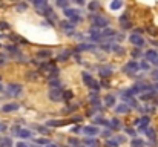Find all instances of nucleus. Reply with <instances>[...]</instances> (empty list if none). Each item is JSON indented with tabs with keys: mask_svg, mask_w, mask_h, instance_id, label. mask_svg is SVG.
<instances>
[{
	"mask_svg": "<svg viewBox=\"0 0 158 147\" xmlns=\"http://www.w3.org/2000/svg\"><path fill=\"white\" fill-rule=\"evenodd\" d=\"M81 78H83V83L89 88V89H92V91H100V83L91 75V74H88V72H83L81 74Z\"/></svg>",
	"mask_w": 158,
	"mask_h": 147,
	"instance_id": "1",
	"label": "nucleus"
},
{
	"mask_svg": "<svg viewBox=\"0 0 158 147\" xmlns=\"http://www.w3.org/2000/svg\"><path fill=\"white\" fill-rule=\"evenodd\" d=\"M91 20H92L94 26H97V28H106L109 25V20L103 15H91Z\"/></svg>",
	"mask_w": 158,
	"mask_h": 147,
	"instance_id": "2",
	"label": "nucleus"
},
{
	"mask_svg": "<svg viewBox=\"0 0 158 147\" xmlns=\"http://www.w3.org/2000/svg\"><path fill=\"white\" fill-rule=\"evenodd\" d=\"M48 97H49V100H51V101H54V103L61 101V100H63V91H61L60 88H52V89L49 91Z\"/></svg>",
	"mask_w": 158,
	"mask_h": 147,
	"instance_id": "3",
	"label": "nucleus"
},
{
	"mask_svg": "<svg viewBox=\"0 0 158 147\" xmlns=\"http://www.w3.org/2000/svg\"><path fill=\"white\" fill-rule=\"evenodd\" d=\"M138 69H140V64L137 61H127L123 66V72H126V74H135Z\"/></svg>",
	"mask_w": 158,
	"mask_h": 147,
	"instance_id": "4",
	"label": "nucleus"
},
{
	"mask_svg": "<svg viewBox=\"0 0 158 147\" xmlns=\"http://www.w3.org/2000/svg\"><path fill=\"white\" fill-rule=\"evenodd\" d=\"M69 123H74V120H51L46 123V127H60V126H66Z\"/></svg>",
	"mask_w": 158,
	"mask_h": 147,
	"instance_id": "5",
	"label": "nucleus"
},
{
	"mask_svg": "<svg viewBox=\"0 0 158 147\" xmlns=\"http://www.w3.org/2000/svg\"><path fill=\"white\" fill-rule=\"evenodd\" d=\"M98 74H100L102 78H109L114 74V67L112 66H100L98 67Z\"/></svg>",
	"mask_w": 158,
	"mask_h": 147,
	"instance_id": "6",
	"label": "nucleus"
},
{
	"mask_svg": "<svg viewBox=\"0 0 158 147\" xmlns=\"http://www.w3.org/2000/svg\"><path fill=\"white\" fill-rule=\"evenodd\" d=\"M22 91H23V88H22L20 84H14V83H11V84L8 86V94H9V95L17 97V95L22 94Z\"/></svg>",
	"mask_w": 158,
	"mask_h": 147,
	"instance_id": "7",
	"label": "nucleus"
},
{
	"mask_svg": "<svg viewBox=\"0 0 158 147\" xmlns=\"http://www.w3.org/2000/svg\"><path fill=\"white\" fill-rule=\"evenodd\" d=\"M64 15H66V17H69L72 22H80L78 11H74V9H69V8H66V9H64Z\"/></svg>",
	"mask_w": 158,
	"mask_h": 147,
	"instance_id": "8",
	"label": "nucleus"
},
{
	"mask_svg": "<svg viewBox=\"0 0 158 147\" xmlns=\"http://www.w3.org/2000/svg\"><path fill=\"white\" fill-rule=\"evenodd\" d=\"M83 133H86L88 137H95L100 133V130L97 126H86V127H83Z\"/></svg>",
	"mask_w": 158,
	"mask_h": 147,
	"instance_id": "9",
	"label": "nucleus"
},
{
	"mask_svg": "<svg viewBox=\"0 0 158 147\" xmlns=\"http://www.w3.org/2000/svg\"><path fill=\"white\" fill-rule=\"evenodd\" d=\"M129 40H131V43H132V45H135V46H143V45H144L143 37H141V35H138V34H132Z\"/></svg>",
	"mask_w": 158,
	"mask_h": 147,
	"instance_id": "10",
	"label": "nucleus"
},
{
	"mask_svg": "<svg viewBox=\"0 0 158 147\" xmlns=\"http://www.w3.org/2000/svg\"><path fill=\"white\" fill-rule=\"evenodd\" d=\"M135 124L138 126V129H140V130L148 129V126H149V116H143V118L137 120V121H135Z\"/></svg>",
	"mask_w": 158,
	"mask_h": 147,
	"instance_id": "11",
	"label": "nucleus"
},
{
	"mask_svg": "<svg viewBox=\"0 0 158 147\" xmlns=\"http://www.w3.org/2000/svg\"><path fill=\"white\" fill-rule=\"evenodd\" d=\"M89 103H91L95 109L102 110V107H100V97H98L95 92H92V94H91V97H89Z\"/></svg>",
	"mask_w": 158,
	"mask_h": 147,
	"instance_id": "12",
	"label": "nucleus"
},
{
	"mask_svg": "<svg viewBox=\"0 0 158 147\" xmlns=\"http://www.w3.org/2000/svg\"><path fill=\"white\" fill-rule=\"evenodd\" d=\"M115 110L118 112V113H129L131 112V106L127 104V103H121V104H118L117 107H115Z\"/></svg>",
	"mask_w": 158,
	"mask_h": 147,
	"instance_id": "13",
	"label": "nucleus"
},
{
	"mask_svg": "<svg viewBox=\"0 0 158 147\" xmlns=\"http://www.w3.org/2000/svg\"><path fill=\"white\" fill-rule=\"evenodd\" d=\"M123 101H124V103H127L131 107H137V109H140V106H138V101H137L135 98H132L131 95H124V97H123Z\"/></svg>",
	"mask_w": 158,
	"mask_h": 147,
	"instance_id": "14",
	"label": "nucleus"
},
{
	"mask_svg": "<svg viewBox=\"0 0 158 147\" xmlns=\"http://www.w3.org/2000/svg\"><path fill=\"white\" fill-rule=\"evenodd\" d=\"M146 58H148L149 61H152V63H158V54H157V51H154V49H149V51L146 52Z\"/></svg>",
	"mask_w": 158,
	"mask_h": 147,
	"instance_id": "15",
	"label": "nucleus"
},
{
	"mask_svg": "<svg viewBox=\"0 0 158 147\" xmlns=\"http://www.w3.org/2000/svg\"><path fill=\"white\" fill-rule=\"evenodd\" d=\"M19 109V104L17 103H8L5 106H2V112H12V110H17Z\"/></svg>",
	"mask_w": 158,
	"mask_h": 147,
	"instance_id": "16",
	"label": "nucleus"
},
{
	"mask_svg": "<svg viewBox=\"0 0 158 147\" xmlns=\"http://www.w3.org/2000/svg\"><path fill=\"white\" fill-rule=\"evenodd\" d=\"M83 143H85L86 146H89V147H97V146H100V141H98V140H95V138H91V137H89V138L86 137V138L83 140Z\"/></svg>",
	"mask_w": 158,
	"mask_h": 147,
	"instance_id": "17",
	"label": "nucleus"
},
{
	"mask_svg": "<svg viewBox=\"0 0 158 147\" xmlns=\"http://www.w3.org/2000/svg\"><path fill=\"white\" fill-rule=\"evenodd\" d=\"M109 127H110V130H118V129L121 127L120 120H118V118H112V120L109 121Z\"/></svg>",
	"mask_w": 158,
	"mask_h": 147,
	"instance_id": "18",
	"label": "nucleus"
},
{
	"mask_svg": "<svg viewBox=\"0 0 158 147\" xmlns=\"http://www.w3.org/2000/svg\"><path fill=\"white\" fill-rule=\"evenodd\" d=\"M51 55H52V51H51V49H42V51L37 52V57H39V58H48V57H51Z\"/></svg>",
	"mask_w": 158,
	"mask_h": 147,
	"instance_id": "19",
	"label": "nucleus"
},
{
	"mask_svg": "<svg viewBox=\"0 0 158 147\" xmlns=\"http://www.w3.org/2000/svg\"><path fill=\"white\" fill-rule=\"evenodd\" d=\"M92 49H95V45L92 43H81L77 46V51H92Z\"/></svg>",
	"mask_w": 158,
	"mask_h": 147,
	"instance_id": "20",
	"label": "nucleus"
},
{
	"mask_svg": "<svg viewBox=\"0 0 158 147\" xmlns=\"http://www.w3.org/2000/svg\"><path fill=\"white\" fill-rule=\"evenodd\" d=\"M17 137H20V138H31L32 137V132L28 130V129H20L19 133H17Z\"/></svg>",
	"mask_w": 158,
	"mask_h": 147,
	"instance_id": "21",
	"label": "nucleus"
},
{
	"mask_svg": "<svg viewBox=\"0 0 158 147\" xmlns=\"http://www.w3.org/2000/svg\"><path fill=\"white\" fill-rule=\"evenodd\" d=\"M105 104L107 106V107L115 106V97H114V95H106L105 97Z\"/></svg>",
	"mask_w": 158,
	"mask_h": 147,
	"instance_id": "22",
	"label": "nucleus"
},
{
	"mask_svg": "<svg viewBox=\"0 0 158 147\" xmlns=\"http://www.w3.org/2000/svg\"><path fill=\"white\" fill-rule=\"evenodd\" d=\"M88 8H89V11H97V9H100V2H97V0H94V2H91L89 5H88Z\"/></svg>",
	"mask_w": 158,
	"mask_h": 147,
	"instance_id": "23",
	"label": "nucleus"
},
{
	"mask_svg": "<svg viewBox=\"0 0 158 147\" xmlns=\"http://www.w3.org/2000/svg\"><path fill=\"white\" fill-rule=\"evenodd\" d=\"M131 146L132 147H144V141H143V140H140V138H135V140H132Z\"/></svg>",
	"mask_w": 158,
	"mask_h": 147,
	"instance_id": "24",
	"label": "nucleus"
},
{
	"mask_svg": "<svg viewBox=\"0 0 158 147\" xmlns=\"http://www.w3.org/2000/svg\"><path fill=\"white\" fill-rule=\"evenodd\" d=\"M61 28H63L64 31H68V32H69V31H71V29H74L75 26H74L71 22H61Z\"/></svg>",
	"mask_w": 158,
	"mask_h": 147,
	"instance_id": "25",
	"label": "nucleus"
},
{
	"mask_svg": "<svg viewBox=\"0 0 158 147\" xmlns=\"http://www.w3.org/2000/svg\"><path fill=\"white\" fill-rule=\"evenodd\" d=\"M94 123H95V124H100V126H109V121H107L106 118H103V116H102V118H100V116L95 118Z\"/></svg>",
	"mask_w": 158,
	"mask_h": 147,
	"instance_id": "26",
	"label": "nucleus"
},
{
	"mask_svg": "<svg viewBox=\"0 0 158 147\" xmlns=\"http://www.w3.org/2000/svg\"><path fill=\"white\" fill-rule=\"evenodd\" d=\"M72 98H74V92L72 91H64L63 92V100L64 101H71Z\"/></svg>",
	"mask_w": 158,
	"mask_h": 147,
	"instance_id": "27",
	"label": "nucleus"
},
{
	"mask_svg": "<svg viewBox=\"0 0 158 147\" xmlns=\"http://www.w3.org/2000/svg\"><path fill=\"white\" fill-rule=\"evenodd\" d=\"M11 146H12V141H11L9 138H2L0 147H11Z\"/></svg>",
	"mask_w": 158,
	"mask_h": 147,
	"instance_id": "28",
	"label": "nucleus"
},
{
	"mask_svg": "<svg viewBox=\"0 0 158 147\" xmlns=\"http://www.w3.org/2000/svg\"><path fill=\"white\" fill-rule=\"evenodd\" d=\"M32 2H34V5L37 6V9H39V8H43V6L48 5V0H32Z\"/></svg>",
	"mask_w": 158,
	"mask_h": 147,
	"instance_id": "29",
	"label": "nucleus"
},
{
	"mask_svg": "<svg viewBox=\"0 0 158 147\" xmlns=\"http://www.w3.org/2000/svg\"><path fill=\"white\" fill-rule=\"evenodd\" d=\"M69 58V51H66L64 54H60L58 57H57V61H66Z\"/></svg>",
	"mask_w": 158,
	"mask_h": 147,
	"instance_id": "30",
	"label": "nucleus"
},
{
	"mask_svg": "<svg viewBox=\"0 0 158 147\" xmlns=\"http://www.w3.org/2000/svg\"><path fill=\"white\" fill-rule=\"evenodd\" d=\"M121 5H123L121 0H114V2L110 3V9H118V8H121Z\"/></svg>",
	"mask_w": 158,
	"mask_h": 147,
	"instance_id": "31",
	"label": "nucleus"
},
{
	"mask_svg": "<svg viewBox=\"0 0 158 147\" xmlns=\"http://www.w3.org/2000/svg\"><path fill=\"white\" fill-rule=\"evenodd\" d=\"M106 144H107V147H118L120 141H118V140H107Z\"/></svg>",
	"mask_w": 158,
	"mask_h": 147,
	"instance_id": "32",
	"label": "nucleus"
},
{
	"mask_svg": "<svg viewBox=\"0 0 158 147\" xmlns=\"http://www.w3.org/2000/svg\"><path fill=\"white\" fill-rule=\"evenodd\" d=\"M26 78H28V80H37V78H39V74H37V72H28V74H26Z\"/></svg>",
	"mask_w": 158,
	"mask_h": 147,
	"instance_id": "33",
	"label": "nucleus"
},
{
	"mask_svg": "<svg viewBox=\"0 0 158 147\" xmlns=\"http://www.w3.org/2000/svg\"><path fill=\"white\" fill-rule=\"evenodd\" d=\"M68 143L71 144V146H75V147H80V141L77 140V138H69L68 140Z\"/></svg>",
	"mask_w": 158,
	"mask_h": 147,
	"instance_id": "34",
	"label": "nucleus"
},
{
	"mask_svg": "<svg viewBox=\"0 0 158 147\" xmlns=\"http://www.w3.org/2000/svg\"><path fill=\"white\" fill-rule=\"evenodd\" d=\"M152 98H154V91H151L149 94H143V95H141V100H144V101L152 100Z\"/></svg>",
	"mask_w": 158,
	"mask_h": 147,
	"instance_id": "35",
	"label": "nucleus"
},
{
	"mask_svg": "<svg viewBox=\"0 0 158 147\" xmlns=\"http://www.w3.org/2000/svg\"><path fill=\"white\" fill-rule=\"evenodd\" d=\"M102 34H103V35H117V32H115V31H114V29H109V28H106L105 31H103V32H102Z\"/></svg>",
	"mask_w": 158,
	"mask_h": 147,
	"instance_id": "36",
	"label": "nucleus"
},
{
	"mask_svg": "<svg viewBox=\"0 0 158 147\" xmlns=\"http://www.w3.org/2000/svg\"><path fill=\"white\" fill-rule=\"evenodd\" d=\"M26 9H28V5H26V3H19V5H17V11L22 12V11H26Z\"/></svg>",
	"mask_w": 158,
	"mask_h": 147,
	"instance_id": "37",
	"label": "nucleus"
},
{
	"mask_svg": "<svg viewBox=\"0 0 158 147\" xmlns=\"http://www.w3.org/2000/svg\"><path fill=\"white\" fill-rule=\"evenodd\" d=\"M148 137L154 141V140H155V130H154V129H148Z\"/></svg>",
	"mask_w": 158,
	"mask_h": 147,
	"instance_id": "38",
	"label": "nucleus"
},
{
	"mask_svg": "<svg viewBox=\"0 0 158 147\" xmlns=\"http://www.w3.org/2000/svg\"><path fill=\"white\" fill-rule=\"evenodd\" d=\"M6 49H8L9 52H19V48H17L15 45H8V46H6Z\"/></svg>",
	"mask_w": 158,
	"mask_h": 147,
	"instance_id": "39",
	"label": "nucleus"
},
{
	"mask_svg": "<svg viewBox=\"0 0 158 147\" xmlns=\"http://www.w3.org/2000/svg\"><path fill=\"white\" fill-rule=\"evenodd\" d=\"M68 2H69V0H57V5L61 6V8H66V6H68Z\"/></svg>",
	"mask_w": 158,
	"mask_h": 147,
	"instance_id": "40",
	"label": "nucleus"
},
{
	"mask_svg": "<svg viewBox=\"0 0 158 147\" xmlns=\"http://www.w3.org/2000/svg\"><path fill=\"white\" fill-rule=\"evenodd\" d=\"M112 51H114V52H117V54H123L121 46H118V45H112Z\"/></svg>",
	"mask_w": 158,
	"mask_h": 147,
	"instance_id": "41",
	"label": "nucleus"
},
{
	"mask_svg": "<svg viewBox=\"0 0 158 147\" xmlns=\"http://www.w3.org/2000/svg\"><path fill=\"white\" fill-rule=\"evenodd\" d=\"M35 143H37V144H48L49 141H48L46 138H37V140H35Z\"/></svg>",
	"mask_w": 158,
	"mask_h": 147,
	"instance_id": "42",
	"label": "nucleus"
},
{
	"mask_svg": "<svg viewBox=\"0 0 158 147\" xmlns=\"http://www.w3.org/2000/svg\"><path fill=\"white\" fill-rule=\"evenodd\" d=\"M6 129H8V126H6V123H3V121H0V133H3V132H6Z\"/></svg>",
	"mask_w": 158,
	"mask_h": 147,
	"instance_id": "43",
	"label": "nucleus"
},
{
	"mask_svg": "<svg viewBox=\"0 0 158 147\" xmlns=\"http://www.w3.org/2000/svg\"><path fill=\"white\" fill-rule=\"evenodd\" d=\"M58 84H60V81H58L57 78H52V80L49 81V86H52V88H57Z\"/></svg>",
	"mask_w": 158,
	"mask_h": 147,
	"instance_id": "44",
	"label": "nucleus"
},
{
	"mask_svg": "<svg viewBox=\"0 0 158 147\" xmlns=\"http://www.w3.org/2000/svg\"><path fill=\"white\" fill-rule=\"evenodd\" d=\"M20 129H22L20 126H12V129H11V130H12V135H15V137H17V133H19V130H20Z\"/></svg>",
	"mask_w": 158,
	"mask_h": 147,
	"instance_id": "45",
	"label": "nucleus"
},
{
	"mask_svg": "<svg viewBox=\"0 0 158 147\" xmlns=\"http://www.w3.org/2000/svg\"><path fill=\"white\" fill-rule=\"evenodd\" d=\"M131 54H132V57H140V55H141V51H140V49H134Z\"/></svg>",
	"mask_w": 158,
	"mask_h": 147,
	"instance_id": "46",
	"label": "nucleus"
},
{
	"mask_svg": "<svg viewBox=\"0 0 158 147\" xmlns=\"http://www.w3.org/2000/svg\"><path fill=\"white\" fill-rule=\"evenodd\" d=\"M140 67H141V69H144V71H148V69H149V63H146V61H143V63L140 64Z\"/></svg>",
	"mask_w": 158,
	"mask_h": 147,
	"instance_id": "47",
	"label": "nucleus"
},
{
	"mask_svg": "<svg viewBox=\"0 0 158 147\" xmlns=\"http://www.w3.org/2000/svg\"><path fill=\"white\" fill-rule=\"evenodd\" d=\"M9 28V25L8 23H5V22H0V29H8Z\"/></svg>",
	"mask_w": 158,
	"mask_h": 147,
	"instance_id": "48",
	"label": "nucleus"
},
{
	"mask_svg": "<svg viewBox=\"0 0 158 147\" xmlns=\"http://www.w3.org/2000/svg\"><path fill=\"white\" fill-rule=\"evenodd\" d=\"M152 78H154V80H158V69H155V71L152 72Z\"/></svg>",
	"mask_w": 158,
	"mask_h": 147,
	"instance_id": "49",
	"label": "nucleus"
},
{
	"mask_svg": "<svg viewBox=\"0 0 158 147\" xmlns=\"http://www.w3.org/2000/svg\"><path fill=\"white\" fill-rule=\"evenodd\" d=\"M124 132H126V133H129V135H135V132H134L132 129H129V127H127V129H124Z\"/></svg>",
	"mask_w": 158,
	"mask_h": 147,
	"instance_id": "50",
	"label": "nucleus"
},
{
	"mask_svg": "<svg viewBox=\"0 0 158 147\" xmlns=\"http://www.w3.org/2000/svg\"><path fill=\"white\" fill-rule=\"evenodd\" d=\"M37 130H39V132H46V127H43V126H37Z\"/></svg>",
	"mask_w": 158,
	"mask_h": 147,
	"instance_id": "51",
	"label": "nucleus"
},
{
	"mask_svg": "<svg viewBox=\"0 0 158 147\" xmlns=\"http://www.w3.org/2000/svg\"><path fill=\"white\" fill-rule=\"evenodd\" d=\"M80 130H83V129H80L78 126H77V127H72V132H74V133H77V132H80Z\"/></svg>",
	"mask_w": 158,
	"mask_h": 147,
	"instance_id": "52",
	"label": "nucleus"
},
{
	"mask_svg": "<svg viewBox=\"0 0 158 147\" xmlns=\"http://www.w3.org/2000/svg\"><path fill=\"white\" fill-rule=\"evenodd\" d=\"M110 133H112V132L106 130V132H103V137H106V138H109V137H110Z\"/></svg>",
	"mask_w": 158,
	"mask_h": 147,
	"instance_id": "53",
	"label": "nucleus"
},
{
	"mask_svg": "<svg viewBox=\"0 0 158 147\" xmlns=\"http://www.w3.org/2000/svg\"><path fill=\"white\" fill-rule=\"evenodd\" d=\"M17 147H29V146H28V144H25V143H19Z\"/></svg>",
	"mask_w": 158,
	"mask_h": 147,
	"instance_id": "54",
	"label": "nucleus"
},
{
	"mask_svg": "<svg viewBox=\"0 0 158 147\" xmlns=\"http://www.w3.org/2000/svg\"><path fill=\"white\" fill-rule=\"evenodd\" d=\"M103 88H109V83H107V80L103 81Z\"/></svg>",
	"mask_w": 158,
	"mask_h": 147,
	"instance_id": "55",
	"label": "nucleus"
},
{
	"mask_svg": "<svg viewBox=\"0 0 158 147\" xmlns=\"http://www.w3.org/2000/svg\"><path fill=\"white\" fill-rule=\"evenodd\" d=\"M46 147H58V146H57V144H51V143H48V144H46Z\"/></svg>",
	"mask_w": 158,
	"mask_h": 147,
	"instance_id": "56",
	"label": "nucleus"
},
{
	"mask_svg": "<svg viewBox=\"0 0 158 147\" xmlns=\"http://www.w3.org/2000/svg\"><path fill=\"white\" fill-rule=\"evenodd\" d=\"M74 2H77V3H78V5H83V3H85V2H83V0H74Z\"/></svg>",
	"mask_w": 158,
	"mask_h": 147,
	"instance_id": "57",
	"label": "nucleus"
},
{
	"mask_svg": "<svg viewBox=\"0 0 158 147\" xmlns=\"http://www.w3.org/2000/svg\"><path fill=\"white\" fill-rule=\"evenodd\" d=\"M3 64H5V61H3V60H0V66H3Z\"/></svg>",
	"mask_w": 158,
	"mask_h": 147,
	"instance_id": "58",
	"label": "nucleus"
},
{
	"mask_svg": "<svg viewBox=\"0 0 158 147\" xmlns=\"http://www.w3.org/2000/svg\"><path fill=\"white\" fill-rule=\"evenodd\" d=\"M155 89H157V91H158V83H157V84H155Z\"/></svg>",
	"mask_w": 158,
	"mask_h": 147,
	"instance_id": "59",
	"label": "nucleus"
},
{
	"mask_svg": "<svg viewBox=\"0 0 158 147\" xmlns=\"http://www.w3.org/2000/svg\"><path fill=\"white\" fill-rule=\"evenodd\" d=\"M2 89H3V88H2V84H0V91H2Z\"/></svg>",
	"mask_w": 158,
	"mask_h": 147,
	"instance_id": "60",
	"label": "nucleus"
},
{
	"mask_svg": "<svg viewBox=\"0 0 158 147\" xmlns=\"http://www.w3.org/2000/svg\"><path fill=\"white\" fill-rule=\"evenodd\" d=\"M0 80H2V75H0Z\"/></svg>",
	"mask_w": 158,
	"mask_h": 147,
	"instance_id": "61",
	"label": "nucleus"
},
{
	"mask_svg": "<svg viewBox=\"0 0 158 147\" xmlns=\"http://www.w3.org/2000/svg\"><path fill=\"white\" fill-rule=\"evenodd\" d=\"M0 141H2V137H0Z\"/></svg>",
	"mask_w": 158,
	"mask_h": 147,
	"instance_id": "62",
	"label": "nucleus"
},
{
	"mask_svg": "<svg viewBox=\"0 0 158 147\" xmlns=\"http://www.w3.org/2000/svg\"><path fill=\"white\" fill-rule=\"evenodd\" d=\"M11 147H12V146H11Z\"/></svg>",
	"mask_w": 158,
	"mask_h": 147,
	"instance_id": "63",
	"label": "nucleus"
},
{
	"mask_svg": "<svg viewBox=\"0 0 158 147\" xmlns=\"http://www.w3.org/2000/svg\"><path fill=\"white\" fill-rule=\"evenodd\" d=\"M88 147H89V146H88Z\"/></svg>",
	"mask_w": 158,
	"mask_h": 147,
	"instance_id": "64",
	"label": "nucleus"
}]
</instances>
